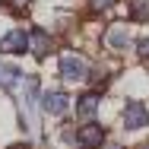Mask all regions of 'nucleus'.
<instances>
[{"label":"nucleus","mask_w":149,"mask_h":149,"mask_svg":"<svg viewBox=\"0 0 149 149\" xmlns=\"http://www.w3.org/2000/svg\"><path fill=\"white\" fill-rule=\"evenodd\" d=\"M146 124H149V108L140 105V102H127V108H124V127L127 130H140Z\"/></svg>","instance_id":"obj_3"},{"label":"nucleus","mask_w":149,"mask_h":149,"mask_svg":"<svg viewBox=\"0 0 149 149\" xmlns=\"http://www.w3.org/2000/svg\"><path fill=\"white\" fill-rule=\"evenodd\" d=\"M76 143L83 149H98L105 143V127H98L95 120H86V124L79 127V133H76Z\"/></svg>","instance_id":"obj_2"},{"label":"nucleus","mask_w":149,"mask_h":149,"mask_svg":"<svg viewBox=\"0 0 149 149\" xmlns=\"http://www.w3.org/2000/svg\"><path fill=\"white\" fill-rule=\"evenodd\" d=\"M60 76H63L67 83L86 79V60L79 57V54H73V51H63V54H60Z\"/></svg>","instance_id":"obj_1"},{"label":"nucleus","mask_w":149,"mask_h":149,"mask_svg":"<svg viewBox=\"0 0 149 149\" xmlns=\"http://www.w3.org/2000/svg\"><path fill=\"white\" fill-rule=\"evenodd\" d=\"M108 6H114V0H89L92 13H102V10H108Z\"/></svg>","instance_id":"obj_11"},{"label":"nucleus","mask_w":149,"mask_h":149,"mask_svg":"<svg viewBox=\"0 0 149 149\" xmlns=\"http://www.w3.org/2000/svg\"><path fill=\"white\" fill-rule=\"evenodd\" d=\"M41 108H45L48 114H63V111L70 108V95H67V92H60V89L45 92V98H41Z\"/></svg>","instance_id":"obj_7"},{"label":"nucleus","mask_w":149,"mask_h":149,"mask_svg":"<svg viewBox=\"0 0 149 149\" xmlns=\"http://www.w3.org/2000/svg\"><path fill=\"white\" fill-rule=\"evenodd\" d=\"M98 102H102L98 92H86V95H79V102H76V118L83 120V124H86V120H95Z\"/></svg>","instance_id":"obj_6"},{"label":"nucleus","mask_w":149,"mask_h":149,"mask_svg":"<svg viewBox=\"0 0 149 149\" xmlns=\"http://www.w3.org/2000/svg\"><path fill=\"white\" fill-rule=\"evenodd\" d=\"M130 16L136 22H146L149 19V0H130Z\"/></svg>","instance_id":"obj_9"},{"label":"nucleus","mask_w":149,"mask_h":149,"mask_svg":"<svg viewBox=\"0 0 149 149\" xmlns=\"http://www.w3.org/2000/svg\"><path fill=\"white\" fill-rule=\"evenodd\" d=\"M16 83H19V70H16V67H3V63H0V86L13 89Z\"/></svg>","instance_id":"obj_10"},{"label":"nucleus","mask_w":149,"mask_h":149,"mask_svg":"<svg viewBox=\"0 0 149 149\" xmlns=\"http://www.w3.org/2000/svg\"><path fill=\"white\" fill-rule=\"evenodd\" d=\"M22 51H29V35L26 32L13 29L0 38V54H22Z\"/></svg>","instance_id":"obj_4"},{"label":"nucleus","mask_w":149,"mask_h":149,"mask_svg":"<svg viewBox=\"0 0 149 149\" xmlns=\"http://www.w3.org/2000/svg\"><path fill=\"white\" fill-rule=\"evenodd\" d=\"M136 54L143 60H149V38H143V41H136Z\"/></svg>","instance_id":"obj_13"},{"label":"nucleus","mask_w":149,"mask_h":149,"mask_svg":"<svg viewBox=\"0 0 149 149\" xmlns=\"http://www.w3.org/2000/svg\"><path fill=\"white\" fill-rule=\"evenodd\" d=\"M3 3H6L10 10H16V13H22V10H29V3H32V0H3Z\"/></svg>","instance_id":"obj_12"},{"label":"nucleus","mask_w":149,"mask_h":149,"mask_svg":"<svg viewBox=\"0 0 149 149\" xmlns=\"http://www.w3.org/2000/svg\"><path fill=\"white\" fill-rule=\"evenodd\" d=\"M51 48H54V41H51V35H48L45 29H32V32H29V51H32L38 60L48 57Z\"/></svg>","instance_id":"obj_5"},{"label":"nucleus","mask_w":149,"mask_h":149,"mask_svg":"<svg viewBox=\"0 0 149 149\" xmlns=\"http://www.w3.org/2000/svg\"><path fill=\"white\" fill-rule=\"evenodd\" d=\"M105 45H108L111 51H124V48L130 45V35H127V29H124V26H111V29L105 32Z\"/></svg>","instance_id":"obj_8"},{"label":"nucleus","mask_w":149,"mask_h":149,"mask_svg":"<svg viewBox=\"0 0 149 149\" xmlns=\"http://www.w3.org/2000/svg\"><path fill=\"white\" fill-rule=\"evenodd\" d=\"M143 149H149V146H143Z\"/></svg>","instance_id":"obj_14"}]
</instances>
